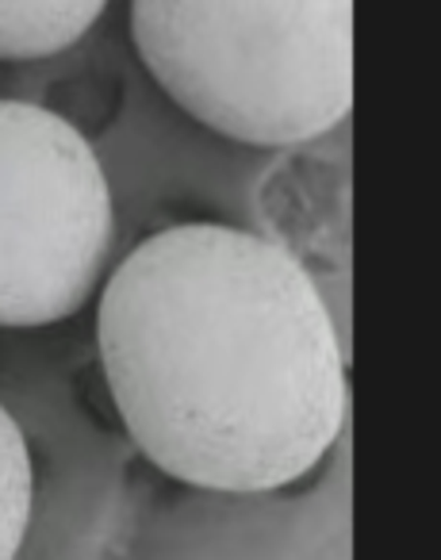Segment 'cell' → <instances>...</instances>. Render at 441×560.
<instances>
[{"label": "cell", "mask_w": 441, "mask_h": 560, "mask_svg": "<svg viewBox=\"0 0 441 560\" xmlns=\"http://www.w3.org/2000/svg\"><path fill=\"white\" fill-rule=\"evenodd\" d=\"M108 0H0V62H32L73 47Z\"/></svg>", "instance_id": "277c9868"}, {"label": "cell", "mask_w": 441, "mask_h": 560, "mask_svg": "<svg viewBox=\"0 0 441 560\" xmlns=\"http://www.w3.org/2000/svg\"><path fill=\"white\" fill-rule=\"evenodd\" d=\"M32 518V453L24 430L0 407V560H16Z\"/></svg>", "instance_id": "5b68a950"}, {"label": "cell", "mask_w": 441, "mask_h": 560, "mask_svg": "<svg viewBox=\"0 0 441 560\" xmlns=\"http://www.w3.org/2000/svg\"><path fill=\"white\" fill-rule=\"evenodd\" d=\"M96 338L127 434L173 480L272 491L341 434L338 330L307 269L262 234L158 231L112 272Z\"/></svg>", "instance_id": "6da1fadb"}, {"label": "cell", "mask_w": 441, "mask_h": 560, "mask_svg": "<svg viewBox=\"0 0 441 560\" xmlns=\"http://www.w3.org/2000/svg\"><path fill=\"white\" fill-rule=\"evenodd\" d=\"M112 242V188L85 135L39 104L0 101V327L78 315Z\"/></svg>", "instance_id": "3957f363"}, {"label": "cell", "mask_w": 441, "mask_h": 560, "mask_svg": "<svg viewBox=\"0 0 441 560\" xmlns=\"http://www.w3.org/2000/svg\"><path fill=\"white\" fill-rule=\"evenodd\" d=\"M154 81L204 127L300 147L353 104V0H131Z\"/></svg>", "instance_id": "7a4b0ae2"}]
</instances>
